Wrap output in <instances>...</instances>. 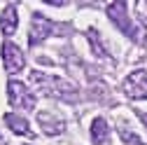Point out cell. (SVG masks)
I'll return each mask as SVG.
<instances>
[{
  "label": "cell",
  "mask_w": 147,
  "mask_h": 145,
  "mask_svg": "<svg viewBox=\"0 0 147 145\" xmlns=\"http://www.w3.org/2000/svg\"><path fill=\"white\" fill-rule=\"evenodd\" d=\"M7 94H9V103L14 108H21V110H33L35 108V96L26 89V84L12 80L7 84Z\"/></svg>",
  "instance_id": "cell-1"
},
{
  "label": "cell",
  "mask_w": 147,
  "mask_h": 145,
  "mask_svg": "<svg viewBox=\"0 0 147 145\" xmlns=\"http://www.w3.org/2000/svg\"><path fill=\"white\" fill-rule=\"evenodd\" d=\"M107 16L117 24V28H121L128 38H136V26L128 19V5L126 3H112L107 7Z\"/></svg>",
  "instance_id": "cell-2"
},
{
  "label": "cell",
  "mask_w": 147,
  "mask_h": 145,
  "mask_svg": "<svg viewBox=\"0 0 147 145\" xmlns=\"http://www.w3.org/2000/svg\"><path fill=\"white\" fill-rule=\"evenodd\" d=\"M3 63H5V70L9 75H14V72H19L24 68V51L9 40L3 42Z\"/></svg>",
  "instance_id": "cell-3"
},
{
  "label": "cell",
  "mask_w": 147,
  "mask_h": 145,
  "mask_svg": "<svg viewBox=\"0 0 147 145\" xmlns=\"http://www.w3.org/2000/svg\"><path fill=\"white\" fill-rule=\"evenodd\" d=\"M124 91L131 98H147V70H136L126 77Z\"/></svg>",
  "instance_id": "cell-4"
},
{
  "label": "cell",
  "mask_w": 147,
  "mask_h": 145,
  "mask_svg": "<svg viewBox=\"0 0 147 145\" xmlns=\"http://www.w3.org/2000/svg\"><path fill=\"white\" fill-rule=\"evenodd\" d=\"M51 33V21L45 19V16L35 14L33 16V24H30V33H28V42L30 45H38L40 40H45L47 35Z\"/></svg>",
  "instance_id": "cell-5"
},
{
  "label": "cell",
  "mask_w": 147,
  "mask_h": 145,
  "mask_svg": "<svg viewBox=\"0 0 147 145\" xmlns=\"http://www.w3.org/2000/svg\"><path fill=\"white\" fill-rule=\"evenodd\" d=\"M16 26H19V16H16V7L14 5H7L3 9V14H0V30H3L5 35H12L16 30Z\"/></svg>",
  "instance_id": "cell-6"
},
{
  "label": "cell",
  "mask_w": 147,
  "mask_h": 145,
  "mask_svg": "<svg viewBox=\"0 0 147 145\" xmlns=\"http://www.w3.org/2000/svg\"><path fill=\"white\" fill-rule=\"evenodd\" d=\"M5 124L9 126V129L14 131V133H19V136H30V126H28V122L24 119V117H19V115H5Z\"/></svg>",
  "instance_id": "cell-7"
},
{
  "label": "cell",
  "mask_w": 147,
  "mask_h": 145,
  "mask_svg": "<svg viewBox=\"0 0 147 145\" xmlns=\"http://www.w3.org/2000/svg\"><path fill=\"white\" fill-rule=\"evenodd\" d=\"M91 131H94V140L96 145H107V136H110V126L103 117H98L94 122V126H91Z\"/></svg>",
  "instance_id": "cell-8"
},
{
  "label": "cell",
  "mask_w": 147,
  "mask_h": 145,
  "mask_svg": "<svg viewBox=\"0 0 147 145\" xmlns=\"http://www.w3.org/2000/svg\"><path fill=\"white\" fill-rule=\"evenodd\" d=\"M38 122H40V126L45 129V133H49V136H54V133L63 131V122H59V119H51L47 112H40V115H38Z\"/></svg>",
  "instance_id": "cell-9"
},
{
  "label": "cell",
  "mask_w": 147,
  "mask_h": 145,
  "mask_svg": "<svg viewBox=\"0 0 147 145\" xmlns=\"http://www.w3.org/2000/svg\"><path fill=\"white\" fill-rule=\"evenodd\" d=\"M138 115H140V119H142V122H145V126H147V112H138Z\"/></svg>",
  "instance_id": "cell-10"
}]
</instances>
